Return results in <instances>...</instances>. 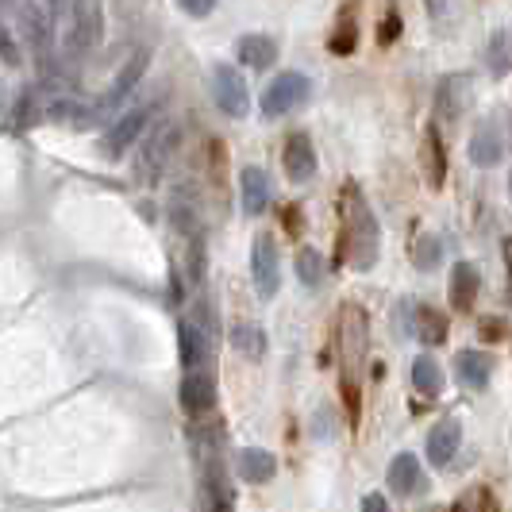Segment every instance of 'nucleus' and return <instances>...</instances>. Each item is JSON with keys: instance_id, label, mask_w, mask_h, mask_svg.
I'll use <instances>...</instances> for the list:
<instances>
[{"instance_id": "nucleus-1", "label": "nucleus", "mask_w": 512, "mask_h": 512, "mask_svg": "<svg viewBox=\"0 0 512 512\" xmlns=\"http://www.w3.org/2000/svg\"><path fill=\"white\" fill-rule=\"evenodd\" d=\"M343 258L355 270H370L378 262V220L359 185L343 189Z\"/></svg>"}, {"instance_id": "nucleus-2", "label": "nucleus", "mask_w": 512, "mask_h": 512, "mask_svg": "<svg viewBox=\"0 0 512 512\" xmlns=\"http://www.w3.org/2000/svg\"><path fill=\"white\" fill-rule=\"evenodd\" d=\"M339 366H343V393L351 401V409L359 412V378L366 355H370V320L359 305H343L339 308Z\"/></svg>"}, {"instance_id": "nucleus-3", "label": "nucleus", "mask_w": 512, "mask_h": 512, "mask_svg": "<svg viewBox=\"0 0 512 512\" xmlns=\"http://www.w3.org/2000/svg\"><path fill=\"white\" fill-rule=\"evenodd\" d=\"M178 143H181V128L174 120H162L139 143V151H135V181L139 185H158L162 174H166V166H170V158H174V151H178Z\"/></svg>"}, {"instance_id": "nucleus-4", "label": "nucleus", "mask_w": 512, "mask_h": 512, "mask_svg": "<svg viewBox=\"0 0 512 512\" xmlns=\"http://www.w3.org/2000/svg\"><path fill=\"white\" fill-rule=\"evenodd\" d=\"M62 16H66V27H62V51L81 58V54L97 51V43H101L104 35V8L101 4H66L62 8Z\"/></svg>"}, {"instance_id": "nucleus-5", "label": "nucleus", "mask_w": 512, "mask_h": 512, "mask_svg": "<svg viewBox=\"0 0 512 512\" xmlns=\"http://www.w3.org/2000/svg\"><path fill=\"white\" fill-rule=\"evenodd\" d=\"M308 77L305 74H278L266 89H262V116H285L293 108H301L308 101Z\"/></svg>"}, {"instance_id": "nucleus-6", "label": "nucleus", "mask_w": 512, "mask_h": 512, "mask_svg": "<svg viewBox=\"0 0 512 512\" xmlns=\"http://www.w3.org/2000/svg\"><path fill=\"white\" fill-rule=\"evenodd\" d=\"M251 278L262 301H270L282 285V262H278V243L270 235H258L255 247H251Z\"/></svg>"}, {"instance_id": "nucleus-7", "label": "nucleus", "mask_w": 512, "mask_h": 512, "mask_svg": "<svg viewBox=\"0 0 512 512\" xmlns=\"http://www.w3.org/2000/svg\"><path fill=\"white\" fill-rule=\"evenodd\" d=\"M212 97L220 104V112L231 116V120H243L247 108H251V93H247V81L235 66H220L212 74Z\"/></svg>"}, {"instance_id": "nucleus-8", "label": "nucleus", "mask_w": 512, "mask_h": 512, "mask_svg": "<svg viewBox=\"0 0 512 512\" xmlns=\"http://www.w3.org/2000/svg\"><path fill=\"white\" fill-rule=\"evenodd\" d=\"M178 347H181V366L189 374L205 370L208 362H212V335L197 320H181L178 324Z\"/></svg>"}, {"instance_id": "nucleus-9", "label": "nucleus", "mask_w": 512, "mask_h": 512, "mask_svg": "<svg viewBox=\"0 0 512 512\" xmlns=\"http://www.w3.org/2000/svg\"><path fill=\"white\" fill-rule=\"evenodd\" d=\"M62 12V4H20L16 8V16H20V24H24L27 39L39 47V51H47L54 39V16Z\"/></svg>"}, {"instance_id": "nucleus-10", "label": "nucleus", "mask_w": 512, "mask_h": 512, "mask_svg": "<svg viewBox=\"0 0 512 512\" xmlns=\"http://www.w3.org/2000/svg\"><path fill=\"white\" fill-rule=\"evenodd\" d=\"M143 131H147V108L124 112V116L108 128V135H104V154H108V158H120L124 151H131V143H135Z\"/></svg>"}, {"instance_id": "nucleus-11", "label": "nucleus", "mask_w": 512, "mask_h": 512, "mask_svg": "<svg viewBox=\"0 0 512 512\" xmlns=\"http://www.w3.org/2000/svg\"><path fill=\"white\" fill-rule=\"evenodd\" d=\"M462 447V420L459 416H447V420H439L436 428H432V436H428V462L432 466H447V462L459 455Z\"/></svg>"}, {"instance_id": "nucleus-12", "label": "nucleus", "mask_w": 512, "mask_h": 512, "mask_svg": "<svg viewBox=\"0 0 512 512\" xmlns=\"http://www.w3.org/2000/svg\"><path fill=\"white\" fill-rule=\"evenodd\" d=\"M282 166H285V174H289V181H297V185L312 181V174H316V151H312L308 135L297 131V135H289V139H285Z\"/></svg>"}, {"instance_id": "nucleus-13", "label": "nucleus", "mask_w": 512, "mask_h": 512, "mask_svg": "<svg viewBox=\"0 0 512 512\" xmlns=\"http://www.w3.org/2000/svg\"><path fill=\"white\" fill-rule=\"evenodd\" d=\"M216 405V378L212 370H197V374H185L181 382V409L189 416H201Z\"/></svg>"}, {"instance_id": "nucleus-14", "label": "nucleus", "mask_w": 512, "mask_h": 512, "mask_svg": "<svg viewBox=\"0 0 512 512\" xmlns=\"http://www.w3.org/2000/svg\"><path fill=\"white\" fill-rule=\"evenodd\" d=\"M466 101H470V77L455 74V77H443L439 81V93H436V116L455 124L462 112H466Z\"/></svg>"}, {"instance_id": "nucleus-15", "label": "nucleus", "mask_w": 512, "mask_h": 512, "mask_svg": "<svg viewBox=\"0 0 512 512\" xmlns=\"http://www.w3.org/2000/svg\"><path fill=\"white\" fill-rule=\"evenodd\" d=\"M239 189H243V212L247 216H262L266 205H270V178H266V170L247 166L239 174Z\"/></svg>"}, {"instance_id": "nucleus-16", "label": "nucleus", "mask_w": 512, "mask_h": 512, "mask_svg": "<svg viewBox=\"0 0 512 512\" xmlns=\"http://www.w3.org/2000/svg\"><path fill=\"white\" fill-rule=\"evenodd\" d=\"M455 370H459V382L466 389H486L489 378H493V355H486V351H459Z\"/></svg>"}, {"instance_id": "nucleus-17", "label": "nucleus", "mask_w": 512, "mask_h": 512, "mask_svg": "<svg viewBox=\"0 0 512 512\" xmlns=\"http://www.w3.org/2000/svg\"><path fill=\"white\" fill-rule=\"evenodd\" d=\"M274 474H278V459H274L270 451H262V447L239 451V478H243V482L262 486V482H270Z\"/></svg>"}, {"instance_id": "nucleus-18", "label": "nucleus", "mask_w": 512, "mask_h": 512, "mask_svg": "<svg viewBox=\"0 0 512 512\" xmlns=\"http://www.w3.org/2000/svg\"><path fill=\"white\" fill-rule=\"evenodd\" d=\"M389 489H397L401 497L424 489V470H420V459H416V455H397V459H393V466H389Z\"/></svg>"}, {"instance_id": "nucleus-19", "label": "nucleus", "mask_w": 512, "mask_h": 512, "mask_svg": "<svg viewBox=\"0 0 512 512\" xmlns=\"http://www.w3.org/2000/svg\"><path fill=\"white\" fill-rule=\"evenodd\" d=\"M501 151H505L501 131L486 120L482 128L474 131V139H470V162H474V166H497V162H501Z\"/></svg>"}, {"instance_id": "nucleus-20", "label": "nucleus", "mask_w": 512, "mask_h": 512, "mask_svg": "<svg viewBox=\"0 0 512 512\" xmlns=\"http://www.w3.org/2000/svg\"><path fill=\"white\" fill-rule=\"evenodd\" d=\"M235 54H239V62H243V66L266 70V66L278 58V43H274L270 35H243V39H239V47H235Z\"/></svg>"}, {"instance_id": "nucleus-21", "label": "nucleus", "mask_w": 512, "mask_h": 512, "mask_svg": "<svg viewBox=\"0 0 512 512\" xmlns=\"http://www.w3.org/2000/svg\"><path fill=\"white\" fill-rule=\"evenodd\" d=\"M474 297H478V270L470 262H455L451 270V305L455 308H474Z\"/></svg>"}, {"instance_id": "nucleus-22", "label": "nucleus", "mask_w": 512, "mask_h": 512, "mask_svg": "<svg viewBox=\"0 0 512 512\" xmlns=\"http://www.w3.org/2000/svg\"><path fill=\"white\" fill-rule=\"evenodd\" d=\"M147 74V51H139L135 58H131L128 66L116 74V81H112V89H108V97H104V104H120L124 97H128L131 89L139 85V77Z\"/></svg>"}, {"instance_id": "nucleus-23", "label": "nucleus", "mask_w": 512, "mask_h": 512, "mask_svg": "<svg viewBox=\"0 0 512 512\" xmlns=\"http://www.w3.org/2000/svg\"><path fill=\"white\" fill-rule=\"evenodd\" d=\"M170 224H174L181 235H197V228H201L197 201H189L185 189H174V193H170Z\"/></svg>"}, {"instance_id": "nucleus-24", "label": "nucleus", "mask_w": 512, "mask_h": 512, "mask_svg": "<svg viewBox=\"0 0 512 512\" xmlns=\"http://www.w3.org/2000/svg\"><path fill=\"white\" fill-rule=\"evenodd\" d=\"M416 335L424 343H443L447 339V316L432 305H416Z\"/></svg>"}, {"instance_id": "nucleus-25", "label": "nucleus", "mask_w": 512, "mask_h": 512, "mask_svg": "<svg viewBox=\"0 0 512 512\" xmlns=\"http://www.w3.org/2000/svg\"><path fill=\"white\" fill-rule=\"evenodd\" d=\"M424 162H428L432 185H443V178H447V151H443V139H439L436 128L424 131Z\"/></svg>"}, {"instance_id": "nucleus-26", "label": "nucleus", "mask_w": 512, "mask_h": 512, "mask_svg": "<svg viewBox=\"0 0 512 512\" xmlns=\"http://www.w3.org/2000/svg\"><path fill=\"white\" fill-rule=\"evenodd\" d=\"M412 385H416V393H424V397H439V389H443V374H439L436 359L420 355V359L412 362Z\"/></svg>"}, {"instance_id": "nucleus-27", "label": "nucleus", "mask_w": 512, "mask_h": 512, "mask_svg": "<svg viewBox=\"0 0 512 512\" xmlns=\"http://www.w3.org/2000/svg\"><path fill=\"white\" fill-rule=\"evenodd\" d=\"M409 258L420 266V270H436L439 258H443V243H439V235L432 231H424V235H416L409 247Z\"/></svg>"}, {"instance_id": "nucleus-28", "label": "nucleus", "mask_w": 512, "mask_h": 512, "mask_svg": "<svg viewBox=\"0 0 512 512\" xmlns=\"http://www.w3.org/2000/svg\"><path fill=\"white\" fill-rule=\"evenodd\" d=\"M231 347L243 351L247 359H258V355H266V335L255 324H235L231 328Z\"/></svg>"}, {"instance_id": "nucleus-29", "label": "nucleus", "mask_w": 512, "mask_h": 512, "mask_svg": "<svg viewBox=\"0 0 512 512\" xmlns=\"http://www.w3.org/2000/svg\"><path fill=\"white\" fill-rule=\"evenodd\" d=\"M297 278H301V282H305L308 289H312V285L324 282V258L316 255L312 247H305V251L297 255Z\"/></svg>"}, {"instance_id": "nucleus-30", "label": "nucleus", "mask_w": 512, "mask_h": 512, "mask_svg": "<svg viewBox=\"0 0 512 512\" xmlns=\"http://www.w3.org/2000/svg\"><path fill=\"white\" fill-rule=\"evenodd\" d=\"M355 43H359V31H355V24H351V16H343L339 31L332 35V51L335 54H351V51H355Z\"/></svg>"}, {"instance_id": "nucleus-31", "label": "nucleus", "mask_w": 512, "mask_h": 512, "mask_svg": "<svg viewBox=\"0 0 512 512\" xmlns=\"http://www.w3.org/2000/svg\"><path fill=\"white\" fill-rule=\"evenodd\" d=\"M505 47H509V35H493V62H489L493 74H505V70L512 66V54H505Z\"/></svg>"}, {"instance_id": "nucleus-32", "label": "nucleus", "mask_w": 512, "mask_h": 512, "mask_svg": "<svg viewBox=\"0 0 512 512\" xmlns=\"http://www.w3.org/2000/svg\"><path fill=\"white\" fill-rule=\"evenodd\" d=\"M397 35H401V16H397V12H389V16L382 20V31H378V39H382V43H393Z\"/></svg>"}, {"instance_id": "nucleus-33", "label": "nucleus", "mask_w": 512, "mask_h": 512, "mask_svg": "<svg viewBox=\"0 0 512 512\" xmlns=\"http://www.w3.org/2000/svg\"><path fill=\"white\" fill-rule=\"evenodd\" d=\"M362 512H389L382 493H370V497H362Z\"/></svg>"}, {"instance_id": "nucleus-34", "label": "nucleus", "mask_w": 512, "mask_h": 512, "mask_svg": "<svg viewBox=\"0 0 512 512\" xmlns=\"http://www.w3.org/2000/svg\"><path fill=\"white\" fill-rule=\"evenodd\" d=\"M0 54H4L8 62H16V43L8 39V27H4V24H0Z\"/></svg>"}, {"instance_id": "nucleus-35", "label": "nucleus", "mask_w": 512, "mask_h": 512, "mask_svg": "<svg viewBox=\"0 0 512 512\" xmlns=\"http://www.w3.org/2000/svg\"><path fill=\"white\" fill-rule=\"evenodd\" d=\"M482 328H486V339H505V335H509V328H505V324H501V320H482Z\"/></svg>"}, {"instance_id": "nucleus-36", "label": "nucleus", "mask_w": 512, "mask_h": 512, "mask_svg": "<svg viewBox=\"0 0 512 512\" xmlns=\"http://www.w3.org/2000/svg\"><path fill=\"white\" fill-rule=\"evenodd\" d=\"M181 12H185V16H197V20H201V16H208V12H212V4H205V0H201V4H181Z\"/></svg>"}, {"instance_id": "nucleus-37", "label": "nucleus", "mask_w": 512, "mask_h": 512, "mask_svg": "<svg viewBox=\"0 0 512 512\" xmlns=\"http://www.w3.org/2000/svg\"><path fill=\"white\" fill-rule=\"evenodd\" d=\"M505 258H509V285H512V239L505 243Z\"/></svg>"}, {"instance_id": "nucleus-38", "label": "nucleus", "mask_w": 512, "mask_h": 512, "mask_svg": "<svg viewBox=\"0 0 512 512\" xmlns=\"http://www.w3.org/2000/svg\"><path fill=\"white\" fill-rule=\"evenodd\" d=\"M428 512H443V509H428Z\"/></svg>"}]
</instances>
